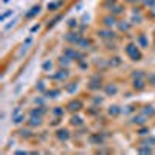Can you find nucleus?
Instances as JSON below:
<instances>
[{
	"label": "nucleus",
	"mask_w": 155,
	"mask_h": 155,
	"mask_svg": "<svg viewBox=\"0 0 155 155\" xmlns=\"http://www.w3.org/2000/svg\"><path fill=\"white\" fill-rule=\"evenodd\" d=\"M40 123H42V116L36 118V115H31V118H30V124L31 126H40Z\"/></svg>",
	"instance_id": "obj_5"
},
{
	"label": "nucleus",
	"mask_w": 155,
	"mask_h": 155,
	"mask_svg": "<svg viewBox=\"0 0 155 155\" xmlns=\"http://www.w3.org/2000/svg\"><path fill=\"white\" fill-rule=\"evenodd\" d=\"M54 115H58V116H62V115H64V110H59V107H56V110H54Z\"/></svg>",
	"instance_id": "obj_24"
},
{
	"label": "nucleus",
	"mask_w": 155,
	"mask_h": 155,
	"mask_svg": "<svg viewBox=\"0 0 155 155\" xmlns=\"http://www.w3.org/2000/svg\"><path fill=\"white\" fill-rule=\"evenodd\" d=\"M48 95H51V98H56V95H59V90H51L48 92Z\"/></svg>",
	"instance_id": "obj_23"
},
{
	"label": "nucleus",
	"mask_w": 155,
	"mask_h": 155,
	"mask_svg": "<svg viewBox=\"0 0 155 155\" xmlns=\"http://www.w3.org/2000/svg\"><path fill=\"white\" fill-rule=\"evenodd\" d=\"M68 130H65V129H62V130H58V138L59 140H62V141H67L68 140Z\"/></svg>",
	"instance_id": "obj_4"
},
{
	"label": "nucleus",
	"mask_w": 155,
	"mask_h": 155,
	"mask_svg": "<svg viewBox=\"0 0 155 155\" xmlns=\"http://www.w3.org/2000/svg\"><path fill=\"white\" fill-rule=\"evenodd\" d=\"M129 2H141V0H129Z\"/></svg>",
	"instance_id": "obj_28"
},
{
	"label": "nucleus",
	"mask_w": 155,
	"mask_h": 155,
	"mask_svg": "<svg viewBox=\"0 0 155 155\" xmlns=\"http://www.w3.org/2000/svg\"><path fill=\"white\" fill-rule=\"evenodd\" d=\"M9 2V0H3V3H8Z\"/></svg>",
	"instance_id": "obj_29"
},
{
	"label": "nucleus",
	"mask_w": 155,
	"mask_h": 155,
	"mask_svg": "<svg viewBox=\"0 0 155 155\" xmlns=\"http://www.w3.org/2000/svg\"><path fill=\"white\" fill-rule=\"evenodd\" d=\"M103 22H104V25L105 26H113V25H115L116 23V22H115V17H110V16H107V17H104L103 19Z\"/></svg>",
	"instance_id": "obj_6"
},
{
	"label": "nucleus",
	"mask_w": 155,
	"mask_h": 155,
	"mask_svg": "<svg viewBox=\"0 0 155 155\" xmlns=\"http://www.w3.org/2000/svg\"><path fill=\"white\" fill-rule=\"evenodd\" d=\"M56 78H58L59 81H65V79L68 78V73H67L65 70H60V73H58V74H56Z\"/></svg>",
	"instance_id": "obj_9"
},
{
	"label": "nucleus",
	"mask_w": 155,
	"mask_h": 155,
	"mask_svg": "<svg viewBox=\"0 0 155 155\" xmlns=\"http://www.w3.org/2000/svg\"><path fill=\"white\" fill-rule=\"evenodd\" d=\"M31 115H37V116H42V115H44V110H42V109H37V110H33V112H31Z\"/></svg>",
	"instance_id": "obj_20"
},
{
	"label": "nucleus",
	"mask_w": 155,
	"mask_h": 155,
	"mask_svg": "<svg viewBox=\"0 0 155 155\" xmlns=\"http://www.w3.org/2000/svg\"><path fill=\"white\" fill-rule=\"evenodd\" d=\"M67 107H68V110L70 112H79L82 109V103L81 101H71V103H68V105H67Z\"/></svg>",
	"instance_id": "obj_2"
},
{
	"label": "nucleus",
	"mask_w": 155,
	"mask_h": 155,
	"mask_svg": "<svg viewBox=\"0 0 155 155\" xmlns=\"http://www.w3.org/2000/svg\"><path fill=\"white\" fill-rule=\"evenodd\" d=\"M51 67H53V64L50 62V60H45L44 65H42V68H44L45 71H48V70H51Z\"/></svg>",
	"instance_id": "obj_14"
},
{
	"label": "nucleus",
	"mask_w": 155,
	"mask_h": 155,
	"mask_svg": "<svg viewBox=\"0 0 155 155\" xmlns=\"http://www.w3.org/2000/svg\"><path fill=\"white\" fill-rule=\"evenodd\" d=\"M137 44H127L126 45V54L129 56L132 60H141V53L138 50Z\"/></svg>",
	"instance_id": "obj_1"
},
{
	"label": "nucleus",
	"mask_w": 155,
	"mask_h": 155,
	"mask_svg": "<svg viewBox=\"0 0 155 155\" xmlns=\"http://www.w3.org/2000/svg\"><path fill=\"white\" fill-rule=\"evenodd\" d=\"M78 45H81V48H87V47L90 45V42H89V40H84V39H81V40L78 42Z\"/></svg>",
	"instance_id": "obj_17"
},
{
	"label": "nucleus",
	"mask_w": 155,
	"mask_h": 155,
	"mask_svg": "<svg viewBox=\"0 0 155 155\" xmlns=\"http://www.w3.org/2000/svg\"><path fill=\"white\" fill-rule=\"evenodd\" d=\"M68 22H70V23H68L70 26H76V20H74V19H70Z\"/></svg>",
	"instance_id": "obj_26"
},
{
	"label": "nucleus",
	"mask_w": 155,
	"mask_h": 155,
	"mask_svg": "<svg viewBox=\"0 0 155 155\" xmlns=\"http://www.w3.org/2000/svg\"><path fill=\"white\" fill-rule=\"evenodd\" d=\"M105 92H107V95H115V93L118 92V89H116L115 85H109L107 89H105Z\"/></svg>",
	"instance_id": "obj_11"
},
{
	"label": "nucleus",
	"mask_w": 155,
	"mask_h": 155,
	"mask_svg": "<svg viewBox=\"0 0 155 155\" xmlns=\"http://www.w3.org/2000/svg\"><path fill=\"white\" fill-rule=\"evenodd\" d=\"M14 25H16V20H11V23H8V25H6V26H5V30H9L11 26H14Z\"/></svg>",
	"instance_id": "obj_25"
},
{
	"label": "nucleus",
	"mask_w": 155,
	"mask_h": 155,
	"mask_svg": "<svg viewBox=\"0 0 155 155\" xmlns=\"http://www.w3.org/2000/svg\"><path fill=\"white\" fill-rule=\"evenodd\" d=\"M62 19V16H58L56 19H53V20H50V23H48V28H51V26H54L56 23H58V20H60Z\"/></svg>",
	"instance_id": "obj_16"
},
{
	"label": "nucleus",
	"mask_w": 155,
	"mask_h": 155,
	"mask_svg": "<svg viewBox=\"0 0 155 155\" xmlns=\"http://www.w3.org/2000/svg\"><path fill=\"white\" fill-rule=\"evenodd\" d=\"M70 123L73 124V126H81L82 121H81V118H78V116H73V118L70 119Z\"/></svg>",
	"instance_id": "obj_13"
},
{
	"label": "nucleus",
	"mask_w": 155,
	"mask_h": 155,
	"mask_svg": "<svg viewBox=\"0 0 155 155\" xmlns=\"http://www.w3.org/2000/svg\"><path fill=\"white\" fill-rule=\"evenodd\" d=\"M60 3H62V0H58V2H51V3H48L47 8H48V11H56V9L59 8Z\"/></svg>",
	"instance_id": "obj_7"
},
{
	"label": "nucleus",
	"mask_w": 155,
	"mask_h": 155,
	"mask_svg": "<svg viewBox=\"0 0 155 155\" xmlns=\"http://www.w3.org/2000/svg\"><path fill=\"white\" fill-rule=\"evenodd\" d=\"M119 28L124 30V31H127V30L130 28V25H127V23H119Z\"/></svg>",
	"instance_id": "obj_22"
},
{
	"label": "nucleus",
	"mask_w": 155,
	"mask_h": 155,
	"mask_svg": "<svg viewBox=\"0 0 155 155\" xmlns=\"http://www.w3.org/2000/svg\"><path fill=\"white\" fill-rule=\"evenodd\" d=\"M39 13H40V5H34L31 9L28 11V13L25 14V17H26V19H33V17H36Z\"/></svg>",
	"instance_id": "obj_3"
},
{
	"label": "nucleus",
	"mask_w": 155,
	"mask_h": 155,
	"mask_svg": "<svg viewBox=\"0 0 155 155\" xmlns=\"http://www.w3.org/2000/svg\"><path fill=\"white\" fill-rule=\"evenodd\" d=\"M137 44H140V45H141V48H146L147 47V40H146V37L144 36H138L137 37Z\"/></svg>",
	"instance_id": "obj_8"
},
{
	"label": "nucleus",
	"mask_w": 155,
	"mask_h": 155,
	"mask_svg": "<svg viewBox=\"0 0 155 155\" xmlns=\"http://www.w3.org/2000/svg\"><path fill=\"white\" fill-rule=\"evenodd\" d=\"M144 113H146V115H147V113H149V115H155V110H154V107H150V105H146Z\"/></svg>",
	"instance_id": "obj_15"
},
{
	"label": "nucleus",
	"mask_w": 155,
	"mask_h": 155,
	"mask_svg": "<svg viewBox=\"0 0 155 155\" xmlns=\"http://www.w3.org/2000/svg\"><path fill=\"white\" fill-rule=\"evenodd\" d=\"M98 34H99L101 37H115V34H113L112 31H107V30H105V31H101V33H98Z\"/></svg>",
	"instance_id": "obj_12"
},
{
	"label": "nucleus",
	"mask_w": 155,
	"mask_h": 155,
	"mask_svg": "<svg viewBox=\"0 0 155 155\" xmlns=\"http://www.w3.org/2000/svg\"><path fill=\"white\" fill-rule=\"evenodd\" d=\"M134 87H135V89H138V90H141L143 87H144V84H143L141 79H137V78H135V81H134Z\"/></svg>",
	"instance_id": "obj_10"
},
{
	"label": "nucleus",
	"mask_w": 155,
	"mask_h": 155,
	"mask_svg": "<svg viewBox=\"0 0 155 155\" xmlns=\"http://www.w3.org/2000/svg\"><path fill=\"white\" fill-rule=\"evenodd\" d=\"M140 152H150V147L149 149H140Z\"/></svg>",
	"instance_id": "obj_27"
},
{
	"label": "nucleus",
	"mask_w": 155,
	"mask_h": 155,
	"mask_svg": "<svg viewBox=\"0 0 155 155\" xmlns=\"http://www.w3.org/2000/svg\"><path fill=\"white\" fill-rule=\"evenodd\" d=\"M109 113H110V115H118V113H119V109L116 107V105H113V107H110Z\"/></svg>",
	"instance_id": "obj_19"
},
{
	"label": "nucleus",
	"mask_w": 155,
	"mask_h": 155,
	"mask_svg": "<svg viewBox=\"0 0 155 155\" xmlns=\"http://www.w3.org/2000/svg\"><path fill=\"white\" fill-rule=\"evenodd\" d=\"M39 30H40V25L37 23V25H34L31 30H30V33H36V31H39Z\"/></svg>",
	"instance_id": "obj_21"
},
{
	"label": "nucleus",
	"mask_w": 155,
	"mask_h": 155,
	"mask_svg": "<svg viewBox=\"0 0 155 155\" xmlns=\"http://www.w3.org/2000/svg\"><path fill=\"white\" fill-rule=\"evenodd\" d=\"M11 14H14V11H13V9H11V11H6V13H3V14H2V17H0V20L3 22V20H5V19H6V17H9Z\"/></svg>",
	"instance_id": "obj_18"
}]
</instances>
